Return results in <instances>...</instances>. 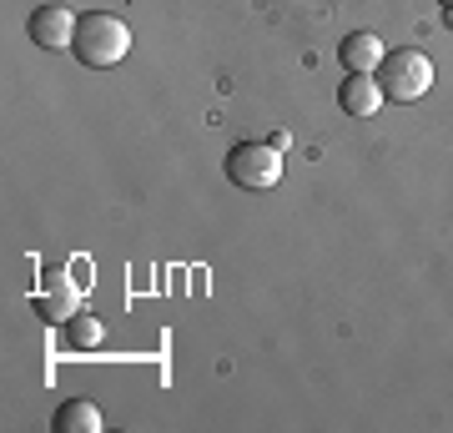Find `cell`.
I'll return each mask as SVG.
<instances>
[{
  "label": "cell",
  "instance_id": "6da1fadb",
  "mask_svg": "<svg viewBox=\"0 0 453 433\" xmlns=\"http://www.w3.org/2000/svg\"><path fill=\"white\" fill-rule=\"evenodd\" d=\"M71 50H76V61L91 66V71L121 66L127 50H131V26L121 16H111V11H91V16H81V26H76Z\"/></svg>",
  "mask_w": 453,
  "mask_h": 433
},
{
  "label": "cell",
  "instance_id": "7a4b0ae2",
  "mask_svg": "<svg viewBox=\"0 0 453 433\" xmlns=\"http://www.w3.org/2000/svg\"><path fill=\"white\" fill-rule=\"evenodd\" d=\"M372 76H378V86H383V97L408 106V101L428 97V86H434V61H428L423 50H413V46H398V50L383 56V66H378Z\"/></svg>",
  "mask_w": 453,
  "mask_h": 433
},
{
  "label": "cell",
  "instance_id": "3957f363",
  "mask_svg": "<svg viewBox=\"0 0 453 433\" xmlns=\"http://www.w3.org/2000/svg\"><path fill=\"white\" fill-rule=\"evenodd\" d=\"M226 177L242 192H273L282 182V151L273 142H237L226 151Z\"/></svg>",
  "mask_w": 453,
  "mask_h": 433
},
{
  "label": "cell",
  "instance_id": "277c9868",
  "mask_svg": "<svg viewBox=\"0 0 453 433\" xmlns=\"http://www.w3.org/2000/svg\"><path fill=\"white\" fill-rule=\"evenodd\" d=\"M76 26H81V16H71L65 5H35L31 20H26V35L41 50H65L76 41Z\"/></svg>",
  "mask_w": 453,
  "mask_h": 433
},
{
  "label": "cell",
  "instance_id": "5b68a950",
  "mask_svg": "<svg viewBox=\"0 0 453 433\" xmlns=\"http://www.w3.org/2000/svg\"><path fill=\"white\" fill-rule=\"evenodd\" d=\"M31 307H35V318H46V322H56V328H65V322L81 313V288H76L65 273H56L46 288L31 298Z\"/></svg>",
  "mask_w": 453,
  "mask_h": 433
},
{
  "label": "cell",
  "instance_id": "8992f818",
  "mask_svg": "<svg viewBox=\"0 0 453 433\" xmlns=\"http://www.w3.org/2000/svg\"><path fill=\"white\" fill-rule=\"evenodd\" d=\"M383 101H388V97H383L378 76H353V71H348V81L338 86V106L353 116V121H372Z\"/></svg>",
  "mask_w": 453,
  "mask_h": 433
},
{
  "label": "cell",
  "instance_id": "52a82bcc",
  "mask_svg": "<svg viewBox=\"0 0 453 433\" xmlns=\"http://www.w3.org/2000/svg\"><path fill=\"white\" fill-rule=\"evenodd\" d=\"M383 56H388V50H383V41H378L372 31H353V35L338 46V61L348 66L353 76H372V71L383 66Z\"/></svg>",
  "mask_w": 453,
  "mask_h": 433
},
{
  "label": "cell",
  "instance_id": "ba28073f",
  "mask_svg": "<svg viewBox=\"0 0 453 433\" xmlns=\"http://www.w3.org/2000/svg\"><path fill=\"white\" fill-rule=\"evenodd\" d=\"M50 423H56V433H101V408L91 398H65Z\"/></svg>",
  "mask_w": 453,
  "mask_h": 433
},
{
  "label": "cell",
  "instance_id": "9c48e42d",
  "mask_svg": "<svg viewBox=\"0 0 453 433\" xmlns=\"http://www.w3.org/2000/svg\"><path fill=\"white\" fill-rule=\"evenodd\" d=\"M61 333H65V348H76V353H91V348L106 343V328H101V318H91V313H76Z\"/></svg>",
  "mask_w": 453,
  "mask_h": 433
},
{
  "label": "cell",
  "instance_id": "30bf717a",
  "mask_svg": "<svg viewBox=\"0 0 453 433\" xmlns=\"http://www.w3.org/2000/svg\"><path fill=\"white\" fill-rule=\"evenodd\" d=\"M438 5H443V11H453V0H438Z\"/></svg>",
  "mask_w": 453,
  "mask_h": 433
},
{
  "label": "cell",
  "instance_id": "8fae6325",
  "mask_svg": "<svg viewBox=\"0 0 453 433\" xmlns=\"http://www.w3.org/2000/svg\"><path fill=\"white\" fill-rule=\"evenodd\" d=\"M443 16H449V26H453V11H443Z\"/></svg>",
  "mask_w": 453,
  "mask_h": 433
}]
</instances>
